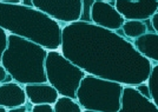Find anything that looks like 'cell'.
<instances>
[{
	"instance_id": "7c38bea8",
	"label": "cell",
	"mask_w": 158,
	"mask_h": 112,
	"mask_svg": "<svg viewBox=\"0 0 158 112\" xmlns=\"http://www.w3.org/2000/svg\"><path fill=\"white\" fill-rule=\"evenodd\" d=\"M135 48L144 58L153 64H158V33L146 32L138 39L132 41Z\"/></svg>"
},
{
	"instance_id": "4fadbf2b",
	"label": "cell",
	"mask_w": 158,
	"mask_h": 112,
	"mask_svg": "<svg viewBox=\"0 0 158 112\" xmlns=\"http://www.w3.org/2000/svg\"><path fill=\"white\" fill-rule=\"evenodd\" d=\"M123 35L129 40H136L143 34L149 32V28L145 21L142 20H125L123 26H122Z\"/></svg>"
},
{
	"instance_id": "d6986e66",
	"label": "cell",
	"mask_w": 158,
	"mask_h": 112,
	"mask_svg": "<svg viewBox=\"0 0 158 112\" xmlns=\"http://www.w3.org/2000/svg\"><path fill=\"white\" fill-rule=\"evenodd\" d=\"M150 23H151V26L155 30V32L158 33V11L150 18Z\"/></svg>"
},
{
	"instance_id": "cb8c5ba5",
	"label": "cell",
	"mask_w": 158,
	"mask_h": 112,
	"mask_svg": "<svg viewBox=\"0 0 158 112\" xmlns=\"http://www.w3.org/2000/svg\"><path fill=\"white\" fill-rule=\"evenodd\" d=\"M102 1H107V2H111V1H114V0H102Z\"/></svg>"
},
{
	"instance_id": "7402d4cb",
	"label": "cell",
	"mask_w": 158,
	"mask_h": 112,
	"mask_svg": "<svg viewBox=\"0 0 158 112\" xmlns=\"http://www.w3.org/2000/svg\"><path fill=\"white\" fill-rule=\"evenodd\" d=\"M21 4H24V5H26V6H32V0H23Z\"/></svg>"
},
{
	"instance_id": "30bf717a",
	"label": "cell",
	"mask_w": 158,
	"mask_h": 112,
	"mask_svg": "<svg viewBox=\"0 0 158 112\" xmlns=\"http://www.w3.org/2000/svg\"><path fill=\"white\" fill-rule=\"evenodd\" d=\"M25 92L27 96V100L31 104H54L60 94L53 87L50 83L44 81V83H30L24 85Z\"/></svg>"
},
{
	"instance_id": "ffe728a7",
	"label": "cell",
	"mask_w": 158,
	"mask_h": 112,
	"mask_svg": "<svg viewBox=\"0 0 158 112\" xmlns=\"http://www.w3.org/2000/svg\"><path fill=\"white\" fill-rule=\"evenodd\" d=\"M27 111H31V107H27V105H20L17 106V107H13L11 110H8V112H27Z\"/></svg>"
},
{
	"instance_id": "7a4b0ae2",
	"label": "cell",
	"mask_w": 158,
	"mask_h": 112,
	"mask_svg": "<svg viewBox=\"0 0 158 112\" xmlns=\"http://www.w3.org/2000/svg\"><path fill=\"white\" fill-rule=\"evenodd\" d=\"M0 27L8 34L19 35L50 50L61 46L63 26L33 6L0 1Z\"/></svg>"
},
{
	"instance_id": "6da1fadb",
	"label": "cell",
	"mask_w": 158,
	"mask_h": 112,
	"mask_svg": "<svg viewBox=\"0 0 158 112\" xmlns=\"http://www.w3.org/2000/svg\"><path fill=\"white\" fill-rule=\"evenodd\" d=\"M59 50L86 74L123 85L145 83L151 73L152 63L135 48L131 40L91 21L64 25Z\"/></svg>"
},
{
	"instance_id": "8992f818",
	"label": "cell",
	"mask_w": 158,
	"mask_h": 112,
	"mask_svg": "<svg viewBox=\"0 0 158 112\" xmlns=\"http://www.w3.org/2000/svg\"><path fill=\"white\" fill-rule=\"evenodd\" d=\"M32 6L52 19L57 20L61 26L81 19L84 11L83 0H32Z\"/></svg>"
},
{
	"instance_id": "44dd1931",
	"label": "cell",
	"mask_w": 158,
	"mask_h": 112,
	"mask_svg": "<svg viewBox=\"0 0 158 112\" xmlns=\"http://www.w3.org/2000/svg\"><path fill=\"white\" fill-rule=\"evenodd\" d=\"M1 2H10V4H19L23 2V0H0Z\"/></svg>"
},
{
	"instance_id": "3957f363",
	"label": "cell",
	"mask_w": 158,
	"mask_h": 112,
	"mask_svg": "<svg viewBox=\"0 0 158 112\" xmlns=\"http://www.w3.org/2000/svg\"><path fill=\"white\" fill-rule=\"evenodd\" d=\"M47 50L39 44L19 35L8 34L7 47L2 53L1 64L13 80L21 85L47 81L45 59Z\"/></svg>"
},
{
	"instance_id": "8fae6325",
	"label": "cell",
	"mask_w": 158,
	"mask_h": 112,
	"mask_svg": "<svg viewBox=\"0 0 158 112\" xmlns=\"http://www.w3.org/2000/svg\"><path fill=\"white\" fill-rule=\"evenodd\" d=\"M27 103V96L24 85L17 81H10L0 84V105L8 110Z\"/></svg>"
},
{
	"instance_id": "ba28073f",
	"label": "cell",
	"mask_w": 158,
	"mask_h": 112,
	"mask_svg": "<svg viewBox=\"0 0 158 112\" xmlns=\"http://www.w3.org/2000/svg\"><path fill=\"white\" fill-rule=\"evenodd\" d=\"M114 7L125 20H150L158 11V0H114Z\"/></svg>"
},
{
	"instance_id": "ac0fdd59",
	"label": "cell",
	"mask_w": 158,
	"mask_h": 112,
	"mask_svg": "<svg viewBox=\"0 0 158 112\" xmlns=\"http://www.w3.org/2000/svg\"><path fill=\"white\" fill-rule=\"evenodd\" d=\"M10 81H13V77L7 72V70L4 67V65L0 63V84L10 83Z\"/></svg>"
},
{
	"instance_id": "52a82bcc",
	"label": "cell",
	"mask_w": 158,
	"mask_h": 112,
	"mask_svg": "<svg viewBox=\"0 0 158 112\" xmlns=\"http://www.w3.org/2000/svg\"><path fill=\"white\" fill-rule=\"evenodd\" d=\"M90 21L97 26L118 32L125 19L116 10L114 1L111 4L107 1L94 0L90 8Z\"/></svg>"
},
{
	"instance_id": "5bb4252c",
	"label": "cell",
	"mask_w": 158,
	"mask_h": 112,
	"mask_svg": "<svg viewBox=\"0 0 158 112\" xmlns=\"http://www.w3.org/2000/svg\"><path fill=\"white\" fill-rule=\"evenodd\" d=\"M54 112H81L83 109L78 100L67 96H59L57 102L53 104Z\"/></svg>"
},
{
	"instance_id": "e0dca14e",
	"label": "cell",
	"mask_w": 158,
	"mask_h": 112,
	"mask_svg": "<svg viewBox=\"0 0 158 112\" xmlns=\"http://www.w3.org/2000/svg\"><path fill=\"white\" fill-rule=\"evenodd\" d=\"M33 112H54L52 104H47V103H43V104H34L32 106Z\"/></svg>"
},
{
	"instance_id": "9a60e30c",
	"label": "cell",
	"mask_w": 158,
	"mask_h": 112,
	"mask_svg": "<svg viewBox=\"0 0 158 112\" xmlns=\"http://www.w3.org/2000/svg\"><path fill=\"white\" fill-rule=\"evenodd\" d=\"M148 86L150 91V97L153 100V103L158 107V64H153L151 68V73L148 79Z\"/></svg>"
},
{
	"instance_id": "9c48e42d",
	"label": "cell",
	"mask_w": 158,
	"mask_h": 112,
	"mask_svg": "<svg viewBox=\"0 0 158 112\" xmlns=\"http://www.w3.org/2000/svg\"><path fill=\"white\" fill-rule=\"evenodd\" d=\"M119 112H158V107L153 100L143 94L136 85H124Z\"/></svg>"
},
{
	"instance_id": "2e32d148",
	"label": "cell",
	"mask_w": 158,
	"mask_h": 112,
	"mask_svg": "<svg viewBox=\"0 0 158 112\" xmlns=\"http://www.w3.org/2000/svg\"><path fill=\"white\" fill-rule=\"evenodd\" d=\"M7 37H8V33L0 27V63H1V57H2V53L5 51V48L7 47Z\"/></svg>"
},
{
	"instance_id": "277c9868",
	"label": "cell",
	"mask_w": 158,
	"mask_h": 112,
	"mask_svg": "<svg viewBox=\"0 0 158 112\" xmlns=\"http://www.w3.org/2000/svg\"><path fill=\"white\" fill-rule=\"evenodd\" d=\"M123 84L86 74L77 90V100L83 111L119 112Z\"/></svg>"
},
{
	"instance_id": "603a6c76",
	"label": "cell",
	"mask_w": 158,
	"mask_h": 112,
	"mask_svg": "<svg viewBox=\"0 0 158 112\" xmlns=\"http://www.w3.org/2000/svg\"><path fill=\"white\" fill-rule=\"evenodd\" d=\"M0 112H7V109L5 107V106L0 105Z\"/></svg>"
},
{
	"instance_id": "5b68a950",
	"label": "cell",
	"mask_w": 158,
	"mask_h": 112,
	"mask_svg": "<svg viewBox=\"0 0 158 112\" xmlns=\"http://www.w3.org/2000/svg\"><path fill=\"white\" fill-rule=\"evenodd\" d=\"M45 74L50 83L60 96L77 99V90L86 72L69 60L60 50L47 51L45 59Z\"/></svg>"
}]
</instances>
